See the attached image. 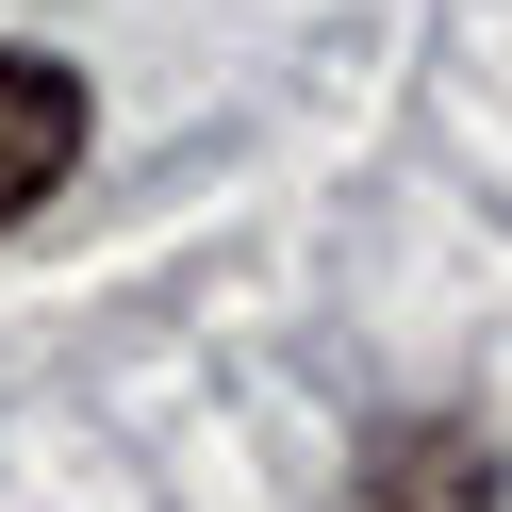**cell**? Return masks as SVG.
Segmentation results:
<instances>
[{
	"label": "cell",
	"instance_id": "obj_1",
	"mask_svg": "<svg viewBox=\"0 0 512 512\" xmlns=\"http://www.w3.org/2000/svg\"><path fill=\"white\" fill-rule=\"evenodd\" d=\"M83 133H100V100H83V67H67V50H0V232L67 199Z\"/></svg>",
	"mask_w": 512,
	"mask_h": 512
},
{
	"label": "cell",
	"instance_id": "obj_2",
	"mask_svg": "<svg viewBox=\"0 0 512 512\" xmlns=\"http://www.w3.org/2000/svg\"><path fill=\"white\" fill-rule=\"evenodd\" d=\"M364 512H512V479L463 413H413V430L364 446Z\"/></svg>",
	"mask_w": 512,
	"mask_h": 512
}]
</instances>
